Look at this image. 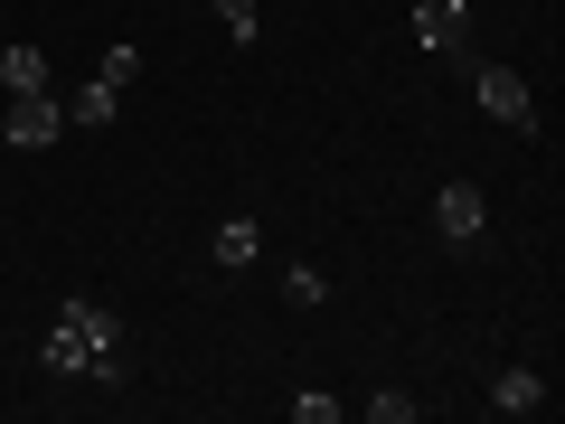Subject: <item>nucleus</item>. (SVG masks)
<instances>
[{
	"instance_id": "obj_1",
	"label": "nucleus",
	"mask_w": 565,
	"mask_h": 424,
	"mask_svg": "<svg viewBox=\"0 0 565 424\" xmlns=\"http://www.w3.org/2000/svg\"><path fill=\"white\" fill-rule=\"evenodd\" d=\"M39 368L47 378H95V386H122V321L104 303H57L39 340Z\"/></svg>"
},
{
	"instance_id": "obj_2",
	"label": "nucleus",
	"mask_w": 565,
	"mask_h": 424,
	"mask_svg": "<svg viewBox=\"0 0 565 424\" xmlns=\"http://www.w3.org/2000/svg\"><path fill=\"white\" fill-rule=\"evenodd\" d=\"M471 95H481L490 123H509V132H537V95H527L519 66H471Z\"/></svg>"
},
{
	"instance_id": "obj_3",
	"label": "nucleus",
	"mask_w": 565,
	"mask_h": 424,
	"mask_svg": "<svg viewBox=\"0 0 565 424\" xmlns=\"http://www.w3.org/2000/svg\"><path fill=\"white\" fill-rule=\"evenodd\" d=\"M0 132H10V151H47V141H66V104L47 95H10V123H0Z\"/></svg>"
},
{
	"instance_id": "obj_4",
	"label": "nucleus",
	"mask_w": 565,
	"mask_h": 424,
	"mask_svg": "<svg viewBox=\"0 0 565 424\" xmlns=\"http://www.w3.org/2000/svg\"><path fill=\"white\" fill-rule=\"evenodd\" d=\"M415 39L434 57H471V0H415Z\"/></svg>"
},
{
	"instance_id": "obj_5",
	"label": "nucleus",
	"mask_w": 565,
	"mask_h": 424,
	"mask_svg": "<svg viewBox=\"0 0 565 424\" xmlns=\"http://www.w3.org/2000/svg\"><path fill=\"white\" fill-rule=\"evenodd\" d=\"M434 226H444V245H481L490 236V199L471 180H452L444 199H434Z\"/></svg>"
},
{
	"instance_id": "obj_6",
	"label": "nucleus",
	"mask_w": 565,
	"mask_h": 424,
	"mask_svg": "<svg viewBox=\"0 0 565 424\" xmlns=\"http://www.w3.org/2000/svg\"><path fill=\"white\" fill-rule=\"evenodd\" d=\"M66 104V132H104V123L122 114V85H104V76H85L76 95H57Z\"/></svg>"
},
{
	"instance_id": "obj_7",
	"label": "nucleus",
	"mask_w": 565,
	"mask_h": 424,
	"mask_svg": "<svg viewBox=\"0 0 565 424\" xmlns=\"http://www.w3.org/2000/svg\"><path fill=\"white\" fill-rule=\"evenodd\" d=\"M481 405H490V415H537V405H546V378H537V368H500Z\"/></svg>"
},
{
	"instance_id": "obj_8",
	"label": "nucleus",
	"mask_w": 565,
	"mask_h": 424,
	"mask_svg": "<svg viewBox=\"0 0 565 424\" xmlns=\"http://www.w3.org/2000/svg\"><path fill=\"white\" fill-rule=\"evenodd\" d=\"M207 255H217V264H226V274H245V264H255V255H264V226H255V218H226V226H217V236H207Z\"/></svg>"
},
{
	"instance_id": "obj_9",
	"label": "nucleus",
	"mask_w": 565,
	"mask_h": 424,
	"mask_svg": "<svg viewBox=\"0 0 565 424\" xmlns=\"http://www.w3.org/2000/svg\"><path fill=\"white\" fill-rule=\"evenodd\" d=\"M0 85H10V95H39V85H47V47L10 39V47H0Z\"/></svg>"
},
{
	"instance_id": "obj_10",
	"label": "nucleus",
	"mask_w": 565,
	"mask_h": 424,
	"mask_svg": "<svg viewBox=\"0 0 565 424\" xmlns=\"http://www.w3.org/2000/svg\"><path fill=\"white\" fill-rule=\"evenodd\" d=\"M415 415H424V396H396V386L367 396V424H415Z\"/></svg>"
},
{
	"instance_id": "obj_11",
	"label": "nucleus",
	"mask_w": 565,
	"mask_h": 424,
	"mask_svg": "<svg viewBox=\"0 0 565 424\" xmlns=\"http://www.w3.org/2000/svg\"><path fill=\"white\" fill-rule=\"evenodd\" d=\"M255 10H264V0H217V20H226V39H236V47H255Z\"/></svg>"
},
{
	"instance_id": "obj_12",
	"label": "nucleus",
	"mask_w": 565,
	"mask_h": 424,
	"mask_svg": "<svg viewBox=\"0 0 565 424\" xmlns=\"http://www.w3.org/2000/svg\"><path fill=\"white\" fill-rule=\"evenodd\" d=\"M95 76H104V85H132V76H141V47H132V39H114V47H104V66H95Z\"/></svg>"
},
{
	"instance_id": "obj_13",
	"label": "nucleus",
	"mask_w": 565,
	"mask_h": 424,
	"mask_svg": "<svg viewBox=\"0 0 565 424\" xmlns=\"http://www.w3.org/2000/svg\"><path fill=\"white\" fill-rule=\"evenodd\" d=\"M292 424H340V396H321V386H311V396H292Z\"/></svg>"
},
{
	"instance_id": "obj_14",
	"label": "nucleus",
	"mask_w": 565,
	"mask_h": 424,
	"mask_svg": "<svg viewBox=\"0 0 565 424\" xmlns=\"http://www.w3.org/2000/svg\"><path fill=\"white\" fill-rule=\"evenodd\" d=\"M282 293H292V303H321L330 283H321V264H292V274H282Z\"/></svg>"
}]
</instances>
